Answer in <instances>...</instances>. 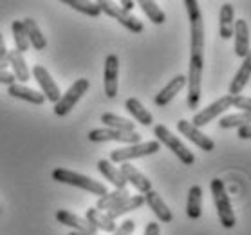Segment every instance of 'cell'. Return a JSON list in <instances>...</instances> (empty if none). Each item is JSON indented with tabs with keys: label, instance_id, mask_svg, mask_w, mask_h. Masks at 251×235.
<instances>
[{
	"label": "cell",
	"instance_id": "cell-1",
	"mask_svg": "<svg viewBox=\"0 0 251 235\" xmlns=\"http://www.w3.org/2000/svg\"><path fill=\"white\" fill-rule=\"evenodd\" d=\"M190 20V65L186 85H188V109H197L201 102V83H202V67H204V20L201 15L197 0H184Z\"/></svg>",
	"mask_w": 251,
	"mask_h": 235
},
{
	"label": "cell",
	"instance_id": "cell-2",
	"mask_svg": "<svg viewBox=\"0 0 251 235\" xmlns=\"http://www.w3.org/2000/svg\"><path fill=\"white\" fill-rule=\"evenodd\" d=\"M51 176L54 181H58V183L71 184V186L85 190V192H89V194H92V195H100V197H103V195L109 194L107 186L101 184L100 181H94V179L89 178V176L73 172V170H67V168H56V170H52Z\"/></svg>",
	"mask_w": 251,
	"mask_h": 235
},
{
	"label": "cell",
	"instance_id": "cell-3",
	"mask_svg": "<svg viewBox=\"0 0 251 235\" xmlns=\"http://www.w3.org/2000/svg\"><path fill=\"white\" fill-rule=\"evenodd\" d=\"M211 195H213V203H215V208H217V215L219 221L226 230H231L237 224V217H235L233 207H231V201L228 197V192H226V186H224L223 179H211L210 183Z\"/></svg>",
	"mask_w": 251,
	"mask_h": 235
},
{
	"label": "cell",
	"instance_id": "cell-4",
	"mask_svg": "<svg viewBox=\"0 0 251 235\" xmlns=\"http://www.w3.org/2000/svg\"><path fill=\"white\" fill-rule=\"evenodd\" d=\"M154 136L157 139L155 141H159V143H163L166 147V149H170L174 154L179 157V161L183 163V165L190 166L195 163V156L194 152L186 147V145L181 141V139L177 138V136H174L168 129H166L165 125H155L154 127Z\"/></svg>",
	"mask_w": 251,
	"mask_h": 235
},
{
	"label": "cell",
	"instance_id": "cell-5",
	"mask_svg": "<svg viewBox=\"0 0 251 235\" xmlns=\"http://www.w3.org/2000/svg\"><path fill=\"white\" fill-rule=\"evenodd\" d=\"M159 141H145V143L128 145L123 149L112 150L110 152V163H130L132 159H137V157L155 154V152H159Z\"/></svg>",
	"mask_w": 251,
	"mask_h": 235
},
{
	"label": "cell",
	"instance_id": "cell-6",
	"mask_svg": "<svg viewBox=\"0 0 251 235\" xmlns=\"http://www.w3.org/2000/svg\"><path fill=\"white\" fill-rule=\"evenodd\" d=\"M89 87H91V83H89L87 78H80V80H76L75 83L67 89V92L62 94V98L54 104L52 112H54L56 116H67L69 112L76 107V104L81 100V96L89 91Z\"/></svg>",
	"mask_w": 251,
	"mask_h": 235
},
{
	"label": "cell",
	"instance_id": "cell-7",
	"mask_svg": "<svg viewBox=\"0 0 251 235\" xmlns=\"http://www.w3.org/2000/svg\"><path fill=\"white\" fill-rule=\"evenodd\" d=\"M98 6L101 9V13H105L107 17L114 18L116 22H120L125 29H128L130 33H143V22L139 18H136L132 13H126L125 9H121L120 6H116L112 2H107V0H100Z\"/></svg>",
	"mask_w": 251,
	"mask_h": 235
},
{
	"label": "cell",
	"instance_id": "cell-8",
	"mask_svg": "<svg viewBox=\"0 0 251 235\" xmlns=\"http://www.w3.org/2000/svg\"><path fill=\"white\" fill-rule=\"evenodd\" d=\"M87 138L91 139L92 143H103V141H118V143H126V145H136L141 143V134L139 132H121L114 131V129H94L89 132Z\"/></svg>",
	"mask_w": 251,
	"mask_h": 235
},
{
	"label": "cell",
	"instance_id": "cell-9",
	"mask_svg": "<svg viewBox=\"0 0 251 235\" xmlns=\"http://www.w3.org/2000/svg\"><path fill=\"white\" fill-rule=\"evenodd\" d=\"M231 102H233V96H229V94H226V96H223V98H219L217 102L210 104L206 109L199 110V112H195L194 120L190 121V123H192L194 127H197V129H201V127H206L208 123H211L215 118H219V116L223 114L224 110H228L229 107H231Z\"/></svg>",
	"mask_w": 251,
	"mask_h": 235
},
{
	"label": "cell",
	"instance_id": "cell-10",
	"mask_svg": "<svg viewBox=\"0 0 251 235\" xmlns=\"http://www.w3.org/2000/svg\"><path fill=\"white\" fill-rule=\"evenodd\" d=\"M118 78H120V58L116 54H109L105 58V69H103V91L105 96L110 100L118 96Z\"/></svg>",
	"mask_w": 251,
	"mask_h": 235
},
{
	"label": "cell",
	"instance_id": "cell-11",
	"mask_svg": "<svg viewBox=\"0 0 251 235\" xmlns=\"http://www.w3.org/2000/svg\"><path fill=\"white\" fill-rule=\"evenodd\" d=\"M33 76H34V80L38 81V85H40V89H42V94L46 96L47 102L56 104L58 100L62 98V92H60L58 83L52 80V76L49 75V71H47L44 65H34Z\"/></svg>",
	"mask_w": 251,
	"mask_h": 235
},
{
	"label": "cell",
	"instance_id": "cell-12",
	"mask_svg": "<svg viewBox=\"0 0 251 235\" xmlns=\"http://www.w3.org/2000/svg\"><path fill=\"white\" fill-rule=\"evenodd\" d=\"M177 131L181 132L184 138H188L194 145H197L201 150H204V152H211V150L215 149V143H213V139L208 138L204 132H201V129L194 127L192 123H190V121L179 120V121H177Z\"/></svg>",
	"mask_w": 251,
	"mask_h": 235
},
{
	"label": "cell",
	"instance_id": "cell-13",
	"mask_svg": "<svg viewBox=\"0 0 251 235\" xmlns=\"http://www.w3.org/2000/svg\"><path fill=\"white\" fill-rule=\"evenodd\" d=\"M184 87H186V76L184 75H177L174 76L168 83H166L163 89H161L157 94H155L154 98V104L157 105V107H165V105H168L174 100V98L179 94V92L183 91Z\"/></svg>",
	"mask_w": 251,
	"mask_h": 235
},
{
	"label": "cell",
	"instance_id": "cell-14",
	"mask_svg": "<svg viewBox=\"0 0 251 235\" xmlns=\"http://www.w3.org/2000/svg\"><path fill=\"white\" fill-rule=\"evenodd\" d=\"M120 170H121V174H123V178H125L126 183H130L139 194L145 195L147 192L152 190V181H150L145 174L139 172L132 163H121Z\"/></svg>",
	"mask_w": 251,
	"mask_h": 235
},
{
	"label": "cell",
	"instance_id": "cell-15",
	"mask_svg": "<svg viewBox=\"0 0 251 235\" xmlns=\"http://www.w3.org/2000/svg\"><path fill=\"white\" fill-rule=\"evenodd\" d=\"M54 217L60 224L63 226H69V228H73V232H87V234H98V230L92 226L85 217H80V215H76V213L69 212V210H58L54 213Z\"/></svg>",
	"mask_w": 251,
	"mask_h": 235
},
{
	"label": "cell",
	"instance_id": "cell-16",
	"mask_svg": "<svg viewBox=\"0 0 251 235\" xmlns=\"http://www.w3.org/2000/svg\"><path fill=\"white\" fill-rule=\"evenodd\" d=\"M143 197H145V203L149 205V208L154 212L155 217L159 219V223L166 224V223H172V221H174V213H172V210L168 208V205L163 201V197H161L155 190H150V192H147Z\"/></svg>",
	"mask_w": 251,
	"mask_h": 235
},
{
	"label": "cell",
	"instance_id": "cell-17",
	"mask_svg": "<svg viewBox=\"0 0 251 235\" xmlns=\"http://www.w3.org/2000/svg\"><path fill=\"white\" fill-rule=\"evenodd\" d=\"M233 38H235V54L244 60L250 52V27L244 18H239L233 26Z\"/></svg>",
	"mask_w": 251,
	"mask_h": 235
},
{
	"label": "cell",
	"instance_id": "cell-18",
	"mask_svg": "<svg viewBox=\"0 0 251 235\" xmlns=\"http://www.w3.org/2000/svg\"><path fill=\"white\" fill-rule=\"evenodd\" d=\"M251 78V49L248 52V56L242 60V65L239 67L235 78L229 83V96H240V92L244 91V87L248 85V81Z\"/></svg>",
	"mask_w": 251,
	"mask_h": 235
},
{
	"label": "cell",
	"instance_id": "cell-19",
	"mask_svg": "<svg viewBox=\"0 0 251 235\" xmlns=\"http://www.w3.org/2000/svg\"><path fill=\"white\" fill-rule=\"evenodd\" d=\"M7 94L13 98H18V100H24V102H29L33 105H44L47 102L46 96L40 91L29 89V87L20 85V83H13V85L7 87Z\"/></svg>",
	"mask_w": 251,
	"mask_h": 235
},
{
	"label": "cell",
	"instance_id": "cell-20",
	"mask_svg": "<svg viewBox=\"0 0 251 235\" xmlns=\"http://www.w3.org/2000/svg\"><path fill=\"white\" fill-rule=\"evenodd\" d=\"M22 24H24V29H25V35H27L29 46L33 47L34 51H44L47 47V40L46 36H44V33H42V29L38 27V24L29 17L24 18Z\"/></svg>",
	"mask_w": 251,
	"mask_h": 235
},
{
	"label": "cell",
	"instance_id": "cell-21",
	"mask_svg": "<svg viewBox=\"0 0 251 235\" xmlns=\"http://www.w3.org/2000/svg\"><path fill=\"white\" fill-rule=\"evenodd\" d=\"M85 219L96 230H101V232H107V234H114L116 228H118L114 219H110L107 213H103L98 208H89L85 212Z\"/></svg>",
	"mask_w": 251,
	"mask_h": 235
},
{
	"label": "cell",
	"instance_id": "cell-22",
	"mask_svg": "<svg viewBox=\"0 0 251 235\" xmlns=\"http://www.w3.org/2000/svg\"><path fill=\"white\" fill-rule=\"evenodd\" d=\"M235 26V9L231 4H223L219 13V35L223 40H229L233 36Z\"/></svg>",
	"mask_w": 251,
	"mask_h": 235
},
{
	"label": "cell",
	"instance_id": "cell-23",
	"mask_svg": "<svg viewBox=\"0 0 251 235\" xmlns=\"http://www.w3.org/2000/svg\"><path fill=\"white\" fill-rule=\"evenodd\" d=\"M7 62L11 65V75L15 76V80L18 81H27L31 73H29V67L25 63V58L20 51L17 49H11L7 52Z\"/></svg>",
	"mask_w": 251,
	"mask_h": 235
},
{
	"label": "cell",
	"instance_id": "cell-24",
	"mask_svg": "<svg viewBox=\"0 0 251 235\" xmlns=\"http://www.w3.org/2000/svg\"><path fill=\"white\" fill-rule=\"evenodd\" d=\"M98 172L107 179L110 184H114L116 188H126V181L123 178L120 168H116L109 159H100L98 161Z\"/></svg>",
	"mask_w": 251,
	"mask_h": 235
},
{
	"label": "cell",
	"instance_id": "cell-25",
	"mask_svg": "<svg viewBox=\"0 0 251 235\" xmlns=\"http://www.w3.org/2000/svg\"><path fill=\"white\" fill-rule=\"evenodd\" d=\"M125 109L126 112L134 118V120L139 123V125L143 127H150L152 123H154V116L150 114L149 110L143 107V104L139 102V100H136V98H128L125 102Z\"/></svg>",
	"mask_w": 251,
	"mask_h": 235
},
{
	"label": "cell",
	"instance_id": "cell-26",
	"mask_svg": "<svg viewBox=\"0 0 251 235\" xmlns=\"http://www.w3.org/2000/svg\"><path fill=\"white\" fill-rule=\"evenodd\" d=\"M202 213V188L199 184L190 186L188 201H186V215L190 219H199Z\"/></svg>",
	"mask_w": 251,
	"mask_h": 235
},
{
	"label": "cell",
	"instance_id": "cell-27",
	"mask_svg": "<svg viewBox=\"0 0 251 235\" xmlns=\"http://www.w3.org/2000/svg\"><path fill=\"white\" fill-rule=\"evenodd\" d=\"M143 205H145V197L143 195H130V197H126L123 203H120L118 207L110 208L109 212H107V215H109L110 219H118L121 217V215H125V213L132 212V210H137V208H141Z\"/></svg>",
	"mask_w": 251,
	"mask_h": 235
},
{
	"label": "cell",
	"instance_id": "cell-28",
	"mask_svg": "<svg viewBox=\"0 0 251 235\" xmlns=\"http://www.w3.org/2000/svg\"><path fill=\"white\" fill-rule=\"evenodd\" d=\"M126 197H130V192H128V190L126 188H116L114 192H109L107 195L100 197L94 208H98V210H107V212H109L110 208L118 207V205L123 203Z\"/></svg>",
	"mask_w": 251,
	"mask_h": 235
},
{
	"label": "cell",
	"instance_id": "cell-29",
	"mask_svg": "<svg viewBox=\"0 0 251 235\" xmlns=\"http://www.w3.org/2000/svg\"><path fill=\"white\" fill-rule=\"evenodd\" d=\"M101 123L107 127V129H114V131L136 132V123H132L130 120L121 118V116H118V114H112V112H105V114H101Z\"/></svg>",
	"mask_w": 251,
	"mask_h": 235
},
{
	"label": "cell",
	"instance_id": "cell-30",
	"mask_svg": "<svg viewBox=\"0 0 251 235\" xmlns=\"http://www.w3.org/2000/svg\"><path fill=\"white\" fill-rule=\"evenodd\" d=\"M63 4L69 7H73L75 11L83 13L87 17L96 18L101 15V9L98 6V2H85V0H63Z\"/></svg>",
	"mask_w": 251,
	"mask_h": 235
},
{
	"label": "cell",
	"instance_id": "cell-31",
	"mask_svg": "<svg viewBox=\"0 0 251 235\" xmlns=\"http://www.w3.org/2000/svg\"><path fill=\"white\" fill-rule=\"evenodd\" d=\"M139 7H141L143 13L150 18V22L155 24V26H161V24L166 22L165 11H163L155 2H152V0H141V2H139Z\"/></svg>",
	"mask_w": 251,
	"mask_h": 235
},
{
	"label": "cell",
	"instance_id": "cell-32",
	"mask_svg": "<svg viewBox=\"0 0 251 235\" xmlns=\"http://www.w3.org/2000/svg\"><path fill=\"white\" fill-rule=\"evenodd\" d=\"M251 125V116L246 112H237V114H228L223 116L219 120V127L221 129H240V127Z\"/></svg>",
	"mask_w": 251,
	"mask_h": 235
},
{
	"label": "cell",
	"instance_id": "cell-33",
	"mask_svg": "<svg viewBox=\"0 0 251 235\" xmlns=\"http://www.w3.org/2000/svg\"><path fill=\"white\" fill-rule=\"evenodd\" d=\"M11 33H13V40H15V49L20 51L22 54L25 51H29V40H27V35H25L22 20H15L11 24Z\"/></svg>",
	"mask_w": 251,
	"mask_h": 235
},
{
	"label": "cell",
	"instance_id": "cell-34",
	"mask_svg": "<svg viewBox=\"0 0 251 235\" xmlns=\"http://www.w3.org/2000/svg\"><path fill=\"white\" fill-rule=\"evenodd\" d=\"M231 107H237V109H240V112H246V114L251 116V98L235 96L233 102H231Z\"/></svg>",
	"mask_w": 251,
	"mask_h": 235
},
{
	"label": "cell",
	"instance_id": "cell-35",
	"mask_svg": "<svg viewBox=\"0 0 251 235\" xmlns=\"http://www.w3.org/2000/svg\"><path fill=\"white\" fill-rule=\"evenodd\" d=\"M134 230H136V223H134L132 219H126V221H123V223L116 228V232L112 235H132Z\"/></svg>",
	"mask_w": 251,
	"mask_h": 235
},
{
	"label": "cell",
	"instance_id": "cell-36",
	"mask_svg": "<svg viewBox=\"0 0 251 235\" xmlns=\"http://www.w3.org/2000/svg\"><path fill=\"white\" fill-rule=\"evenodd\" d=\"M7 47H6V40H4V36L0 33V71H6V67L9 65L7 62Z\"/></svg>",
	"mask_w": 251,
	"mask_h": 235
},
{
	"label": "cell",
	"instance_id": "cell-37",
	"mask_svg": "<svg viewBox=\"0 0 251 235\" xmlns=\"http://www.w3.org/2000/svg\"><path fill=\"white\" fill-rule=\"evenodd\" d=\"M0 83H4V85H13L15 83V76L9 73V71H0Z\"/></svg>",
	"mask_w": 251,
	"mask_h": 235
},
{
	"label": "cell",
	"instance_id": "cell-38",
	"mask_svg": "<svg viewBox=\"0 0 251 235\" xmlns=\"http://www.w3.org/2000/svg\"><path fill=\"white\" fill-rule=\"evenodd\" d=\"M145 235H161V228L157 223H149L145 226Z\"/></svg>",
	"mask_w": 251,
	"mask_h": 235
},
{
	"label": "cell",
	"instance_id": "cell-39",
	"mask_svg": "<svg viewBox=\"0 0 251 235\" xmlns=\"http://www.w3.org/2000/svg\"><path fill=\"white\" fill-rule=\"evenodd\" d=\"M237 136H239L240 139H251V125L237 129Z\"/></svg>",
	"mask_w": 251,
	"mask_h": 235
},
{
	"label": "cell",
	"instance_id": "cell-40",
	"mask_svg": "<svg viewBox=\"0 0 251 235\" xmlns=\"http://www.w3.org/2000/svg\"><path fill=\"white\" fill-rule=\"evenodd\" d=\"M134 6H136V4H134L132 0H121V9H125L126 13H130L132 9H134Z\"/></svg>",
	"mask_w": 251,
	"mask_h": 235
},
{
	"label": "cell",
	"instance_id": "cell-41",
	"mask_svg": "<svg viewBox=\"0 0 251 235\" xmlns=\"http://www.w3.org/2000/svg\"><path fill=\"white\" fill-rule=\"evenodd\" d=\"M69 235H98V234H87V232H71Z\"/></svg>",
	"mask_w": 251,
	"mask_h": 235
}]
</instances>
